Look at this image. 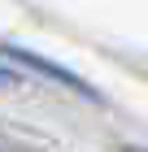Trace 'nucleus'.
<instances>
[{
    "mask_svg": "<svg viewBox=\"0 0 148 152\" xmlns=\"http://www.w3.org/2000/svg\"><path fill=\"white\" fill-rule=\"evenodd\" d=\"M9 57L22 61V65H31V70H39V74H48V78H57V83H66V87H74L79 96H96L83 78H74L70 70H61V65H52V61H44V57H35V52H18V48H9Z\"/></svg>",
    "mask_w": 148,
    "mask_h": 152,
    "instance_id": "obj_1",
    "label": "nucleus"
},
{
    "mask_svg": "<svg viewBox=\"0 0 148 152\" xmlns=\"http://www.w3.org/2000/svg\"><path fill=\"white\" fill-rule=\"evenodd\" d=\"M122 152H144V148H135V143H126V148H122Z\"/></svg>",
    "mask_w": 148,
    "mask_h": 152,
    "instance_id": "obj_3",
    "label": "nucleus"
},
{
    "mask_svg": "<svg viewBox=\"0 0 148 152\" xmlns=\"http://www.w3.org/2000/svg\"><path fill=\"white\" fill-rule=\"evenodd\" d=\"M0 83H13V74H9V70H0Z\"/></svg>",
    "mask_w": 148,
    "mask_h": 152,
    "instance_id": "obj_2",
    "label": "nucleus"
}]
</instances>
